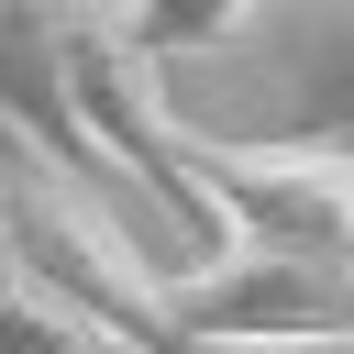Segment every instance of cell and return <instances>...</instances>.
I'll list each match as a JSON object with an SVG mask.
<instances>
[{
	"mask_svg": "<svg viewBox=\"0 0 354 354\" xmlns=\"http://www.w3.org/2000/svg\"><path fill=\"white\" fill-rule=\"evenodd\" d=\"M11 266H22V277H44L55 299L100 310V321H111V332H133L144 354H199V343H188V321H177L166 266H144V254H133V232L100 210V177L55 166L33 133H22V155H11Z\"/></svg>",
	"mask_w": 354,
	"mask_h": 354,
	"instance_id": "6da1fadb",
	"label": "cell"
},
{
	"mask_svg": "<svg viewBox=\"0 0 354 354\" xmlns=\"http://www.w3.org/2000/svg\"><path fill=\"white\" fill-rule=\"evenodd\" d=\"M188 343H354V254L232 232L177 277Z\"/></svg>",
	"mask_w": 354,
	"mask_h": 354,
	"instance_id": "7a4b0ae2",
	"label": "cell"
},
{
	"mask_svg": "<svg viewBox=\"0 0 354 354\" xmlns=\"http://www.w3.org/2000/svg\"><path fill=\"white\" fill-rule=\"evenodd\" d=\"M199 177L221 199L232 232H266V243H321V254H354V155L343 144H288V133H199Z\"/></svg>",
	"mask_w": 354,
	"mask_h": 354,
	"instance_id": "3957f363",
	"label": "cell"
},
{
	"mask_svg": "<svg viewBox=\"0 0 354 354\" xmlns=\"http://www.w3.org/2000/svg\"><path fill=\"white\" fill-rule=\"evenodd\" d=\"M155 55H221V44H243V22L266 11V0H111Z\"/></svg>",
	"mask_w": 354,
	"mask_h": 354,
	"instance_id": "8992f818",
	"label": "cell"
},
{
	"mask_svg": "<svg viewBox=\"0 0 354 354\" xmlns=\"http://www.w3.org/2000/svg\"><path fill=\"white\" fill-rule=\"evenodd\" d=\"M243 55L277 77V133L288 144H343L354 155V0H266L243 22Z\"/></svg>",
	"mask_w": 354,
	"mask_h": 354,
	"instance_id": "277c9868",
	"label": "cell"
},
{
	"mask_svg": "<svg viewBox=\"0 0 354 354\" xmlns=\"http://www.w3.org/2000/svg\"><path fill=\"white\" fill-rule=\"evenodd\" d=\"M0 354H144L133 332H111L100 310H77V299H55L44 277H22L11 266V343Z\"/></svg>",
	"mask_w": 354,
	"mask_h": 354,
	"instance_id": "5b68a950",
	"label": "cell"
}]
</instances>
